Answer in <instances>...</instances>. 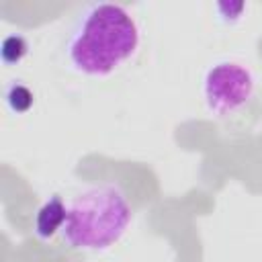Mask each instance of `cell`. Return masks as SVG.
Listing matches in <instances>:
<instances>
[{
	"label": "cell",
	"instance_id": "1",
	"mask_svg": "<svg viewBox=\"0 0 262 262\" xmlns=\"http://www.w3.org/2000/svg\"><path fill=\"white\" fill-rule=\"evenodd\" d=\"M139 45V25L123 4L94 2L72 25L63 53L72 72L86 78H108L135 57Z\"/></svg>",
	"mask_w": 262,
	"mask_h": 262
},
{
	"label": "cell",
	"instance_id": "2",
	"mask_svg": "<svg viewBox=\"0 0 262 262\" xmlns=\"http://www.w3.org/2000/svg\"><path fill=\"white\" fill-rule=\"evenodd\" d=\"M131 217L133 207L117 184H92L68 203L59 235L72 250L100 252L123 237Z\"/></svg>",
	"mask_w": 262,
	"mask_h": 262
},
{
	"label": "cell",
	"instance_id": "3",
	"mask_svg": "<svg viewBox=\"0 0 262 262\" xmlns=\"http://www.w3.org/2000/svg\"><path fill=\"white\" fill-rule=\"evenodd\" d=\"M207 108L217 117L239 113L256 94V76L239 59L223 57L211 63L201 84Z\"/></svg>",
	"mask_w": 262,
	"mask_h": 262
},
{
	"label": "cell",
	"instance_id": "4",
	"mask_svg": "<svg viewBox=\"0 0 262 262\" xmlns=\"http://www.w3.org/2000/svg\"><path fill=\"white\" fill-rule=\"evenodd\" d=\"M66 215H68V205L63 203V199L59 194L49 196L35 213L33 229H35L37 237L39 239H49L55 233H59L63 223H66Z\"/></svg>",
	"mask_w": 262,
	"mask_h": 262
},
{
	"label": "cell",
	"instance_id": "5",
	"mask_svg": "<svg viewBox=\"0 0 262 262\" xmlns=\"http://www.w3.org/2000/svg\"><path fill=\"white\" fill-rule=\"evenodd\" d=\"M4 98H6L8 108H10L12 113H16V115L29 113L31 106L35 104V94H33V90H31L27 84H23V82H12V84L6 88Z\"/></svg>",
	"mask_w": 262,
	"mask_h": 262
},
{
	"label": "cell",
	"instance_id": "6",
	"mask_svg": "<svg viewBox=\"0 0 262 262\" xmlns=\"http://www.w3.org/2000/svg\"><path fill=\"white\" fill-rule=\"evenodd\" d=\"M29 51V45H27V39L18 33H10L2 39L0 43V57L6 66H14L18 61H23V57L27 55Z\"/></svg>",
	"mask_w": 262,
	"mask_h": 262
},
{
	"label": "cell",
	"instance_id": "7",
	"mask_svg": "<svg viewBox=\"0 0 262 262\" xmlns=\"http://www.w3.org/2000/svg\"><path fill=\"white\" fill-rule=\"evenodd\" d=\"M215 10H217V14H219V20H223V23H237L239 18H242V14H244V10H246V4L244 2H237V4H233V2H219V4H215Z\"/></svg>",
	"mask_w": 262,
	"mask_h": 262
}]
</instances>
